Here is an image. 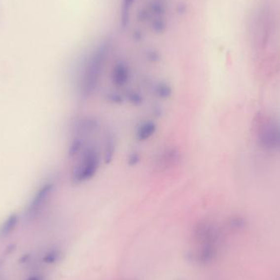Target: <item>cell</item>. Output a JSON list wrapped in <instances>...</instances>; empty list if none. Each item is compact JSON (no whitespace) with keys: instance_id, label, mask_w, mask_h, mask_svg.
<instances>
[{"instance_id":"30bf717a","label":"cell","mask_w":280,"mask_h":280,"mask_svg":"<svg viewBox=\"0 0 280 280\" xmlns=\"http://www.w3.org/2000/svg\"><path fill=\"white\" fill-rule=\"evenodd\" d=\"M53 185L52 184H48L44 185V188L41 190V194L38 196L36 199L34 203L32 204V207L30 208V213H37L44 207V203L48 199V196L50 194L53 189Z\"/></svg>"},{"instance_id":"ffe728a7","label":"cell","mask_w":280,"mask_h":280,"mask_svg":"<svg viewBox=\"0 0 280 280\" xmlns=\"http://www.w3.org/2000/svg\"><path fill=\"white\" fill-rule=\"evenodd\" d=\"M141 161V156L137 152H131L127 158V164L131 167H136Z\"/></svg>"},{"instance_id":"3957f363","label":"cell","mask_w":280,"mask_h":280,"mask_svg":"<svg viewBox=\"0 0 280 280\" xmlns=\"http://www.w3.org/2000/svg\"><path fill=\"white\" fill-rule=\"evenodd\" d=\"M256 136L261 147L280 150V124L275 119L260 116L256 121Z\"/></svg>"},{"instance_id":"44dd1931","label":"cell","mask_w":280,"mask_h":280,"mask_svg":"<svg viewBox=\"0 0 280 280\" xmlns=\"http://www.w3.org/2000/svg\"><path fill=\"white\" fill-rule=\"evenodd\" d=\"M150 17H151V14H150L149 11L147 8H142L139 12L138 19L140 20V22H145V21L149 19Z\"/></svg>"},{"instance_id":"603a6c76","label":"cell","mask_w":280,"mask_h":280,"mask_svg":"<svg viewBox=\"0 0 280 280\" xmlns=\"http://www.w3.org/2000/svg\"><path fill=\"white\" fill-rule=\"evenodd\" d=\"M2 261H0V267H1V266H2Z\"/></svg>"},{"instance_id":"ba28073f","label":"cell","mask_w":280,"mask_h":280,"mask_svg":"<svg viewBox=\"0 0 280 280\" xmlns=\"http://www.w3.org/2000/svg\"><path fill=\"white\" fill-rule=\"evenodd\" d=\"M157 130V124L154 121H142L136 129V139L139 142H145L154 136Z\"/></svg>"},{"instance_id":"5b68a950","label":"cell","mask_w":280,"mask_h":280,"mask_svg":"<svg viewBox=\"0 0 280 280\" xmlns=\"http://www.w3.org/2000/svg\"><path fill=\"white\" fill-rule=\"evenodd\" d=\"M131 79V69L125 61L120 60L115 63L111 73L112 85L116 88H123Z\"/></svg>"},{"instance_id":"7c38bea8","label":"cell","mask_w":280,"mask_h":280,"mask_svg":"<svg viewBox=\"0 0 280 280\" xmlns=\"http://www.w3.org/2000/svg\"><path fill=\"white\" fill-rule=\"evenodd\" d=\"M147 9L149 11L151 17L153 16V18L164 17L167 12V2L166 0H152Z\"/></svg>"},{"instance_id":"5bb4252c","label":"cell","mask_w":280,"mask_h":280,"mask_svg":"<svg viewBox=\"0 0 280 280\" xmlns=\"http://www.w3.org/2000/svg\"><path fill=\"white\" fill-rule=\"evenodd\" d=\"M136 0H123L121 11V23L123 27H128L131 17V8L133 7Z\"/></svg>"},{"instance_id":"52a82bcc","label":"cell","mask_w":280,"mask_h":280,"mask_svg":"<svg viewBox=\"0 0 280 280\" xmlns=\"http://www.w3.org/2000/svg\"><path fill=\"white\" fill-rule=\"evenodd\" d=\"M179 150L175 147H168L163 150L161 152L157 162H158V167L163 169H168L171 167H174L179 162Z\"/></svg>"},{"instance_id":"4fadbf2b","label":"cell","mask_w":280,"mask_h":280,"mask_svg":"<svg viewBox=\"0 0 280 280\" xmlns=\"http://www.w3.org/2000/svg\"><path fill=\"white\" fill-rule=\"evenodd\" d=\"M18 222V216L16 214L10 215L0 228V237H7L15 230Z\"/></svg>"},{"instance_id":"7402d4cb","label":"cell","mask_w":280,"mask_h":280,"mask_svg":"<svg viewBox=\"0 0 280 280\" xmlns=\"http://www.w3.org/2000/svg\"><path fill=\"white\" fill-rule=\"evenodd\" d=\"M27 280H45V279L41 275H35L29 277Z\"/></svg>"},{"instance_id":"8fae6325","label":"cell","mask_w":280,"mask_h":280,"mask_svg":"<svg viewBox=\"0 0 280 280\" xmlns=\"http://www.w3.org/2000/svg\"><path fill=\"white\" fill-rule=\"evenodd\" d=\"M152 93L160 99H168L173 94V89L169 83L158 81L152 86Z\"/></svg>"},{"instance_id":"e0dca14e","label":"cell","mask_w":280,"mask_h":280,"mask_svg":"<svg viewBox=\"0 0 280 280\" xmlns=\"http://www.w3.org/2000/svg\"><path fill=\"white\" fill-rule=\"evenodd\" d=\"M167 22L165 17H154L152 19L151 27L156 34H162L167 30Z\"/></svg>"},{"instance_id":"9a60e30c","label":"cell","mask_w":280,"mask_h":280,"mask_svg":"<svg viewBox=\"0 0 280 280\" xmlns=\"http://www.w3.org/2000/svg\"><path fill=\"white\" fill-rule=\"evenodd\" d=\"M126 99L129 104L135 106H141L144 100V98L141 93L139 92L138 90H132V89L126 91Z\"/></svg>"},{"instance_id":"d6986e66","label":"cell","mask_w":280,"mask_h":280,"mask_svg":"<svg viewBox=\"0 0 280 280\" xmlns=\"http://www.w3.org/2000/svg\"><path fill=\"white\" fill-rule=\"evenodd\" d=\"M145 57H146V59L151 63H158L161 60V54L154 48H150L146 51Z\"/></svg>"},{"instance_id":"9c48e42d","label":"cell","mask_w":280,"mask_h":280,"mask_svg":"<svg viewBox=\"0 0 280 280\" xmlns=\"http://www.w3.org/2000/svg\"><path fill=\"white\" fill-rule=\"evenodd\" d=\"M104 164L108 165L113 161L116 150V140L115 135L109 131L104 138Z\"/></svg>"},{"instance_id":"2e32d148","label":"cell","mask_w":280,"mask_h":280,"mask_svg":"<svg viewBox=\"0 0 280 280\" xmlns=\"http://www.w3.org/2000/svg\"><path fill=\"white\" fill-rule=\"evenodd\" d=\"M62 256H63V251H61L60 249H51L44 255L43 261L48 265H53L60 261Z\"/></svg>"},{"instance_id":"8992f818","label":"cell","mask_w":280,"mask_h":280,"mask_svg":"<svg viewBox=\"0 0 280 280\" xmlns=\"http://www.w3.org/2000/svg\"><path fill=\"white\" fill-rule=\"evenodd\" d=\"M216 254V245H200L192 256L195 262L201 265H207L215 258Z\"/></svg>"},{"instance_id":"ac0fdd59","label":"cell","mask_w":280,"mask_h":280,"mask_svg":"<svg viewBox=\"0 0 280 280\" xmlns=\"http://www.w3.org/2000/svg\"><path fill=\"white\" fill-rule=\"evenodd\" d=\"M104 99L109 104L120 105L124 103V97L117 91H108L105 94Z\"/></svg>"},{"instance_id":"277c9868","label":"cell","mask_w":280,"mask_h":280,"mask_svg":"<svg viewBox=\"0 0 280 280\" xmlns=\"http://www.w3.org/2000/svg\"><path fill=\"white\" fill-rule=\"evenodd\" d=\"M193 237L199 245H216L219 239V231L212 222L202 220L195 225Z\"/></svg>"},{"instance_id":"7a4b0ae2","label":"cell","mask_w":280,"mask_h":280,"mask_svg":"<svg viewBox=\"0 0 280 280\" xmlns=\"http://www.w3.org/2000/svg\"><path fill=\"white\" fill-rule=\"evenodd\" d=\"M101 165V153L95 145H87L79 154V160L73 168L71 179L75 184L90 181L96 175Z\"/></svg>"},{"instance_id":"6da1fadb","label":"cell","mask_w":280,"mask_h":280,"mask_svg":"<svg viewBox=\"0 0 280 280\" xmlns=\"http://www.w3.org/2000/svg\"><path fill=\"white\" fill-rule=\"evenodd\" d=\"M111 47L112 42L111 39L102 40L88 59L80 80V91L85 98L93 95L99 87L104 67L111 53Z\"/></svg>"}]
</instances>
